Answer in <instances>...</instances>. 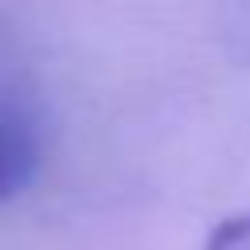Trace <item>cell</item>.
Instances as JSON below:
<instances>
[{
	"instance_id": "obj_2",
	"label": "cell",
	"mask_w": 250,
	"mask_h": 250,
	"mask_svg": "<svg viewBox=\"0 0 250 250\" xmlns=\"http://www.w3.org/2000/svg\"><path fill=\"white\" fill-rule=\"evenodd\" d=\"M203 250H250V211L227 215L211 227Z\"/></svg>"
},
{
	"instance_id": "obj_1",
	"label": "cell",
	"mask_w": 250,
	"mask_h": 250,
	"mask_svg": "<svg viewBox=\"0 0 250 250\" xmlns=\"http://www.w3.org/2000/svg\"><path fill=\"white\" fill-rule=\"evenodd\" d=\"M39 168V141H35V129L12 113V109H0V203L16 199L31 176Z\"/></svg>"
}]
</instances>
